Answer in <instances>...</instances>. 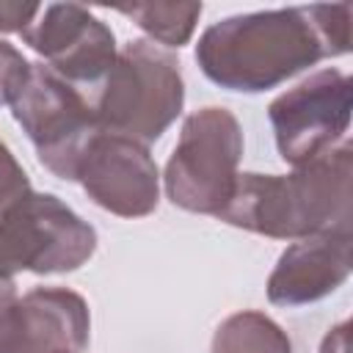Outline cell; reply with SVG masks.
I'll return each mask as SVG.
<instances>
[{"label":"cell","mask_w":353,"mask_h":353,"mask_svg":"<svg viewBox=\"0 0 353 353\" xmlns=\"http://www.w3.org/2000/svg\"><path fill=\"white\" fill-rule=\"evenodd\" d=\"M345 52H350L347 3L290 6L212 22L199 36L196 63L226 91L259 94Z\"/></svg>","instance_id":"1"},{"label":"cell","mask_w":353,"mask_h":353,"mask_svg":"<svg viewBox=\"0 0 353 353\" xmlns=\"http://www.w3.org/2000/svg\"><path fill=\"white\" fill-rule=\"evenodd\" d=\"M353 143L345 138L325 154L290 174H237L221 210L229 226L273 237L303 240L323 232H350L353 221Z\"/></svg>","instance_id":"2"},{"label":"cell","mask_w":353,"mask_h":353,"mask_svg":"<svg viewBox=\"0 0 353 353\" xmlns=\"http://www.w3.org/2000/svg\"><path fill=\"white\" fill-rule=\"evenodd\" d=\"M91 105L99 130L138 143L157 141L185 105V80L176 55L146 39L127 41L97 85Z\"/></svg>","instance_id":"3"},{"label":"cell","mask_w":353,"mask_h":353,"mask_svg":"<svg viewBox=\"0 0 353 353\" xmlns=\"http://www.w3.org/2000/svg\"><path fill=\"white\" fill-rule=\"evenodd\" d=\"M243 160V127L229 108L207 105L182 121L179 141L165 163L163 185L174 207L221 215Z\"/></svg>","instance_id":"4"},{"label":"cell","mask_w":353,"mask_h":353,"mask_svg":"<svg viewBox=\"0 0 353 353\" xmlns=\"http://www.w3.org/2000/svg\"><path fill=\"white\" fill-rule=\"evenodd\" d=\"M97 251V229L52 193H25L0 215V273H72Z\"/></svg>","instance_id":"5"},{"label":"cell","mask_w":353,"mask_h":353,"mask_svg":"<svg viewBox=\"0 0 353 353\" xmlns=\"http://www.w3.org/2000/svg\"><path fill=\"white\" fill-rule=\"evenodd\" d=\"M11 116L33 143L39 163L58 179L74 182L80 157L99 132L91 97L41 61L30 63L28 83L11 102Z\"/></svg>","instance_id":"6"},{"label":"cell","mask_w":353,"mask_h":353,"mask_svg":"<svg viewBox=\"0 0 353 353\" xmlns=\"http://www.w3.org/2000/svg\"><path fill=\"white\" fill-rule=\"evenodd\" d=\"M350 91L353 83L345 72L320 69L268 105L276 149L284 163H309L345 141L350 127Z\"/></svg>","instance_id":"7"},{"label":"cell","mask_w":353,"mask_h":353,"mask_svg":"<svg viewBox=\"0 0 353 353\" xmlns=\"http://www.w3.org/2000/svg\"><path fill=\"white\" fill-rule=\"evenodd\" d=\"M74 182L97 207L119 218H143L160 201V171L149 146L105 130L88 141Z\"/></svg>","instance_id":"8"},{"label":"cell","mask_w":353,"mask_h":353,"mask_svg":"<svg viewBox=\"0 0 353 353\" xmlns=\"http://www.w3.org/2000/svg\"><path fill=\"white\" fill-rule=\"evenodd\" d=\"M44 63L77 88L99 85L119 50L113 30L77 3H52L19 33Z\"/></svg>","instance_id":"9"},{"label":"cell","mask_w":353,"mask_h":353,"mask_svg":"<svg viewBox=\"0 0 353 353\" xmlns=\"http://www.w3.org/2000/svg\"><path fill=\"white\" fill-rule=\"evenodd\" d=\"M350 232H323L290 243L268 279V301L295 309L331 295L350 276Z\"/></svg>","instance_id":"10"},{"label":"cell","mask_w":353,"mask_h":353,"mask_svg":"<svg viewBox=\"0 0 353 353\" xmlns=\"http://www.w3.org/2000/svg\"><path fill=\"white\" fill-rule=\"evenodd\" d=\"M91 314L66 287H36L17 298L8 320V353H83Z\"/></svg>","instance_id":"11"},{"label":"cell","mask_w":353,"mask_h":353,"mask_svg":"<svg viewBox=\"0 0 353 353\" xmlns=\"http://www.w3.org/2000/svg\"><path fill=\"white\" fill-rule=\"evenodd\" d=\"M210 353H292V342L273 317L243 309L215 328Z\"/></svg>","instance_id":"12"},{"label":"cell","mask_w":353,"mask_h":353,"mask_svg":"<svg viewBox=\"0 0 353 353\" xmlns=\"http://www.w3.org/2000/svg\"><path fill=\"white\" fill-rule=\"evenodd\" d=\"M119 11L130 17L146 36H152V44L160 41L163 47L179 50L182 44L190 41L204 6L201 3H135Z\"/></svg>","instance_id":"13"},{"label":"cell","mask_w":353,"mask_h":353,"mask_svg":"<svg viewBox=\"0 0 353 353\" xmlns=\"http://www.w3.org/2000/svg\"><path fill=\"white\" fill-rule=\"evenodd\" d=\"M28 74L30 61H25V55L14 44L0 41V105H11L17 99L22 85L28 83Z\"/></svg>","instance_id":"14"},{"label":"cell","mask_w":353,"mask_h":353,"mask_svg":"<svg viewBox=\"0 0 353 353\" xmlns=\"http://www.w3.org/2000/svg\"><path fill=\"white\" fill-rule=\"evenodd\" d=\"M30 179L25 174V168L19 165V160L11 154V149L0 141V215L14 207L25 193H30Z\"/></svg>","instance_id":"15"},{"label":"cell","mask_w":353,"mask_h":353,"mask_svg":"<svg viewBox=\"0 0 353 353\" xmlns=\"http://www.w3.org/2000/svg\"><path fill=\"white\" fill-rule=\"evenodd\" d=\"M39 11V3H0V33H22Z\"/></svg>","instance_id":"16"},{"label":"cell","mask_w":353,"mask_h":353,"mask_svg":"<svg viewBox=\"0 0 353 353\" xmlns=\"http://www.w3.org/2000/svg\"><path fill=\"white\" fill-rule=\"evenodd\" d=\"M320 353H347V323L334 325V328L323 336Z\"/></svg>","instance_id":"17"}]
</instances>
